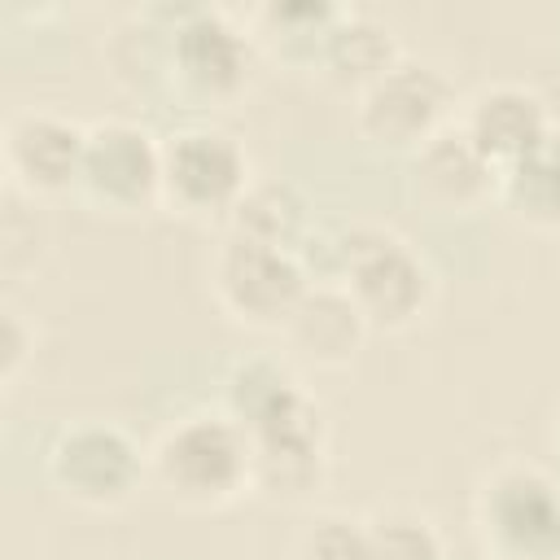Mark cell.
<instances>
[{
	"instance_id": "obj_1",
	"label": "cell",
	"mask_w": 560,
	"mask_h": 560,
	"mask_svg": "<svg viewBox=\"0 0 560 560\" xmlns=\"http://www.w3.org/2000/svg\"><path fill=\"white\" fill-rule=\"evenodd\" d=\"M223 411L254 451V494L302 503L328 472V424L319 402L280 359H245L228 372Z\"/></svg>"
},
{
	"instance_id": "obj_2",
	"label": "cell",
	"mask_w": 560,
	"mask_h": 560,
	"mask_svg": "<svg viewBox=\"0 0 560 560\" xmlns=\"http://www.w3.org/2000/svg\"><path fill=\"white\" fill-rule=\"evenodd\" d=\"M149 481L179 508H228L254 490L249 438L223 407L188 411L149 446Z\"/></svg>"
},
{
	"instance_id": "obj_3",
	"label": "cell",
	"mask_w": 560,
	"mask_h": 560,
	"mask_svg": "<svg viewBox=\"0 0 560 560\" xmlns=\"http://www.w3.org/2000/svg\"><path fill=\"white\" fill-rule=\"evenodd\" d=\"M332 284L350 293L368 328H407L429 311L433 271L389 228H346L337 241Z\"/></svg>"
},
{
	"instance_id": "obj_4",
	"label": "cell",
	"mask_w": 560,
	"mask_h": 560,
	"mask_svg": "<svg viewBox=\"0 0 560 560\" xmlns=\"http://www.w3.org/2000/svg\"><path fill=\"white\" fill-rule=\"evenodd\" d=\"M459 114V92L442 66L398 57L385 74L354 92V127L389 153H420Z\"/></svg>"
},
{
	"instance_id": "obj_5",
	"label": "cell",
	"mask_w": 560,
	"mask_h": 560,
	"mask_svg": "<svg viewBox=\"0 0 560 560\" xmlns=\"http://www.w3.org/2000/svg\"><path fill=\"white\" fill-rule=\"evenodd\" d=\"M472 516L494 560H560V486L542 468H490L477 486Z\"/></svg>"
},
{
	"instance_id": "obj_6",
	"label": "cell",
	"mask_w": 560,
	"mask_h": 560,
	"mask_svg": "<svg viewBox=\"0 0 560 560\" xmlns=\"http://www.w3.org/2000/svg\"><path fill=\"white\" fill-rule=\"evenodd\" d=\"M254 35L223 9H171L166 88L197 105H228L249 88Z\"/></svg>"
},
{
	"instance_id": "obj_7",
	"label": "cell",
	"mask_w": 560,
	"mask_h": 560,
	"mask_svg": "<svg viewBox=\"0 0 560 560\" xmlns=\"http://www.w3.org/2000/svg\"><path fill=\"white\" fill-rule=\"evenodd\" d=\"M311 271L293 249L223 232L210 258V289L219 306L245 328H284L311 293Z\"/></svg>"
},
{
	"instance_id": "obj_8",
	"label": "cell",
	"mask_w": 560,
	"mask_h": 560,
	"mask_svg": "<svg viewBox=\"0 0 560 560\" xmlns=\"http://www.w3.org/2000/svg\"><path fill=\"white\" fill-rule=\"evenodd\" d=\"M249 184V153L232 131L214 122H188L162 140V206L188 219L228 223Z\"/></svg>"
},
{
	"instance_id": "obj_9",
	"label": "cell",
	"mask_w": 560,
	"mask_h": 560,
	"mask_svg": "<svg viewBox=\"0 0 560 560\" xmlns=\"http://www.w3.org/2000/svg\"><path fill=\"white\" fill-rule=\"evenodd\" d=\"M74 192L101 214H144L162 206V140L131 118L92 122Z\"/></svg>"
},
{
	"instance_id": "obj_10",
	"label": "cell",
	"mask_w": 560,
	"mask_h": 560,
	"mask_svg": "<svg viewBox=\"0 0 560 560\" xmlns=\"http://www.w3.org/2000/svg\"><path fill=\"white\" fill-rule=\"evenodd\" d=\"M48 477L74 503L114 508L140 490V481L149 477V455L118 424L83 420L52 442Z\"/></svg>"
},
{
	"instance_id": "obj_11",
	"label": "cell",
	"mask_w": 560,
	"mask_h": 560,
	"mask_svg": "<svg viewBox=\"0 0 560 560\" xmlns=\"http://www.w3.org/2000/svg\"><path fill=\"white\" fill-rule=\"evenodd\" d=\"M88 127L57 109H18L4 118V175L26 201L79 188Z\"/></svg>"
},
{
	"instance_id": "obj_12",
	"label": "cell",
	"mask_w": 560,
	"mask_h": 560,
	"mask_svg": "<svg viewBox=\"0 0 560 560\" xmlns=\"http://www.w3.org/2000/svg\"><path fill=\"white\" fill-rule=\"evenodd\" d=\"M455 122L499 171L556 131L547 101L525 83H481L459 101Z\"/></svg>"
},
{
	"instance_id": "obj_13",
	"label": "cell",
	"mask_w": 560,
	"mask_h": 560,
	"mask_svg": "<svg viewBox=\"0 0 560 560\" xmlns=\"http://www.w3.org/2000/svg\"><path fill=\"white\" fill-rule=\"evenodd\" d=\"M416 197L438 214H477L499 201V166L451 122L416 153Z\"/></svg>"
},
{
	"instance_id": "obj_14",
	"label": "cell",
	"mask_w": 560,
	"mask_h": 560,
	"mask_svg": "<svg viewBox=\"0 0 560 560\" xmlns=\"http://www.w3.org/2000/svg\"><path fill=\"white\" fill-rule=\"evenodd\" d=\"M289 337V346L311 359V363H324V368H337L346 363L363 332H368V319L359 315V306L350 302V293L332 280H315L311 293L302 298V306L293 311V319L280 328Z\"/></svg>"
},
{
	"instance_id": "obj_15",
	"label": "cell",
	"mask_w": 560,
	"mask_h": 560,
	"mask_svg": "<svg viewBox=\"0 0 560 560\" xmlns=\"http://www.w3.org/2000/svg\"><path fill=\"white\" fill-rule=\"evenodd\" d=\"M499 206L538 232H560V131L499 171Z\"/></svg>"
},
{
	"instance_id": "obj_16",
	"label": "cell",
	"mask_w": 560,
	"mask_h": 560,
	"mask_svg": "<svg viewBox=\"0 0 560 560\" xmlns=\"http://www.w3.org/2000/svg\"><path fill=\"white\" fill-rule=\"evenodd\" d=\"M228 232L302 254V245L315 232V223H311L306 197L293 184H284V179H254L245 188V197L236 201V210L228 214Z\"/></svg>"
},
{
	"instance_id": "obj_17",
	"label": "cell",
	"mask_w": 560,
	"mask_h": 560,
	"mask_svg": "<svg viewBox=\"0 0 560 560\" xmlns=\"http://www.w3.org/2000/svg\"><path fill=\"white\" fill-rule=\"evenodd\" d=\"M398 39L385 22L368 18V13H346L332 22L324 48H319V66L332 83L341 88H368L376 74H385L394 61H398Z\"/></svg>"
},
{
	"instance_id": "obj_18",
	"label": "cell",
	"mask_w": 560,
	"mask_h": 560,
	"mask_svg": "<svg viewBox=\"0 0 560 560\" xmlns=\"http://www.w3.org/2000/svg\"><path fill=\"white\" fill-rule=\"evenodd\" d=\"M341 18L337 4H262L254 13L258 22V35H276L284 44V57L293 61H319V48L332 31V22Z\"/></svg>"
},
{
	"instance_id": "obj_19",
	"label": "cell",
	"mask_w": 560,
	"mask_h": 560,
	"mask_svg": "<svg viewBox=\"0 0 560 560\" xmlns=\"http://www.w3.org/2000/svg\"><path fill=\"white\" fill-rule=\"evenodd\" d=\"M368 542H372V560H446L442 534L433 529L429 516L411 508H385L368 516Z\"/></svg>"
},
{
	"instance_id": "obj_20",
	"label": "cell",
	"mask_w": 560,
	"mask_h": 560,
	"mask_svg": "<svg viewBox=\"0 0 560 560\" xmlns=\"http://www.w3.org/2000/svg\"><path fill=\"white\" fill-rule=\"evenodd\" d=\"M293 560H372L368 521H354V516H341V512L315 516L298 534Z\"/></svg>"
},
{
	"instance_id": "obj_21",
	"label": "cell",
	"mask_w": 560,
	"mask_h": 560,
	"mask_svg": "<svg viewBox=\"0 0 560 560\" xmlns=\"http://www.w3.org/2000/svg\"><path fill=\"white\" fill-rule=\"evenodd\" d=\"M31 350H35V328L26 324V315L13 302H4V311H0V381H4V389L18 385Z\"/></svg>"
},
{
	"instance_id": "obj_22",
	"label": "cell",
	"mask_w": 560,
	"mask_h": 560,
	"mask_svg": "<svg viewBox=\"0 0 560 560\" xmlns=\"http://www.w3.org/2000/svg\"><path fill=\"white\" fill-rule=\"evenodd\" d=\"M556 438H560V429H556Z\"/></svg>"
}]
</instances>
